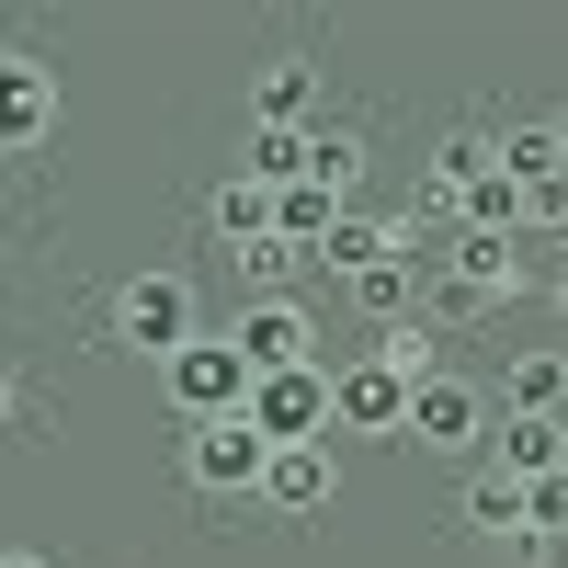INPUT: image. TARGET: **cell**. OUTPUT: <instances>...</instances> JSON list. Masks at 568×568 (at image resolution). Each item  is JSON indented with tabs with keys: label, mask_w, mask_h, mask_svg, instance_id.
Returning a JSON list of instances; mask_svg holds the SVG:
<instances>
[{
	"label": "cell",
	"mask_w": 568,
	"mask_h": 568,
	"mask_svg": "<svg viewBox=\"0 0 568 568\" xmlns=\"http://www.w3.org/2000/svg\"><path fill=\"white\" fill-rule=\"evenodd\" d=\"M12 420H23V375L0 364V433H12Z\"/></svg>",
	"instance_id": "22"
},
{
	"label": "cell",
	"mask_w": 568,
	"mask_h": 568,
	"mask_svg": "<svg viewBox=\"0 0 568 568\" xmlns=\"http://www.w3.org/2000/svg\"><path fill=\"white\" fill-rule=\"evenodd\" d=\"M251 387H262V375H251V353L227 342V329H205L194 353H171V364H160V398H171L182 433H194V420H240Z\"/></svg>",
	"instance_id": "2"
},
{
	"label": "cell",
	"mask_w": 568,
	"mask_h": 568,
	"mask_svg": "<svg viewBox=\"0 0 568 568\" xmlns=\"http://www.w3.org/2000/svg\"><path fill=\"white\" fill-rule=\"evenodd\" d=\"M103 329L136 353V364H171V353H194L205 342V307H194V273H125L114 284V307Z\"/></svg>",
	"instance_id": "1"
},
{
	"label": "cell",
	"mask_w": 568,
	"mask_h": 568,
	"mask_svg": "<svg viewBox=\"0 0 568 568\" xmlns=\"http://www.w3.org/2000/svg\"><path fill=\"white\" fill-rule=\"evenodd\" d=\"M329 433H409V375H387V364H329Z\"/></svg>",
	"instance_id": "8"
},
{
	"label": "cell",
	"mask_w": 568,
	"mask_h": 568,
	"mask_svg": "<svg viewBox=\"0 0 568 568\" xmlns=\"http://www.w3.org/2000/svg\"><path fill=\"white\" fill-rule=\"evenodd\" d=\"M455 227H500V240H524V182H478V194H455Z\"/></svg>",
	"instance_id": "21"
},
{
	"label": "cell",
	"mask_w": 568,
	"mask_h": 568,
	"mask_svg": "<svg viewBox=\"0 0 568 568\" xmlns=\"http://www.w3.org/2000/svg\"><path fill=\"white\" fill-rule=\"evenodd\" d=\"M444 284H466L478 307H500V296H524V240H500V227H455L444 240Z\"/></svg>",
	"instance_id": "10"
},
{
	"label": "cell",
	"mask_w": 568,
	"mask_h": 568,
	"mask_svg": "<svg viewBox=\"0 0 568 568\" xmlns=\"http://www.w3.org/2000/svg\"><path fill=\"white\" fill-rule=\"evenodd\" d=\"M0 568H45V557H34V546H0Z\"/></svg>",
	"instance_id": "23"
},
{
	"label": "cell",
	"mask_w": 568,
	"mask_h": 568,
	"mask_svg": "<svg viewBox=\"0 0 568 568\" xmlns=\"http://www.w3.org/2000/svg\"><path fill=\"white\" fill-rule=\"evenodd\" d=\"M375 262H409V240H398V216H364V205H353V216L318 240V273L353 284V273H375Z\"/></svg>",
	"instance_id": "14"
},
{
	"label": "cell",
	"mask_w": 568,
	"mask_h": 568,
	"mask_svg": "<svg viewBox=\"0 0 568 568\" xmlns=\"http://www.w3.org/2000/svg\"><path fill=\"white\" fill-rule=\"evenodd\" d=\"M500 182H524V205H535V194H568V149H557L546 114H511V125H500Z\"/></svg>",
	"instance_id": "13"
},
{
	"label": "cell",
	"mask_w": 568,
	"mask_h": 568,
	"mask_svg": "<svg viewBox=\"0 0 568 568\" xmlns=\"http://www.w3.org/2000/svg\"><path fill=\"white\" fill-rule=\"evenodd\" d=\"M455 524L466 535H489V546H524V478H511V466H466V489H455Z\"/></svg>",
	"instance_id": "12"
},
{
	"label": "cell",
	"mask_w": 568,
	"mask_h": 568,
	"mask_svg": "<svg viewBox=\"0 0 568 568\" xmlns=\"http://www.w3.org/2000/svg\"><path fill=\"white\" fill-rule=\"evenodd\" d=\"M262 466H273V444L251 433V409L182 433V489H194V500H262Z\"/></svg>",
	"instance_id": "4"
},
{
	"label": "cell",
	"mask_w": 568,
	"mask_h": 568,
	"mask_svg": "<svg viewBox=\"0 0 568 568\" xmlns=\"http://www.w3.org/2000/svg\"><path fill=\"white\" fill-rule=\"evenodd\" d=\"M557 296H568V284H557Z\"/></svg>",
	"instance_id": "27"
},
{
	"label": "cell",
	"mask_w": 568,
	"mask_h": 568,
	"mask_svg": "<svg viewBox=\"0 0 568 568\" xmlns=\"http://www.w3.org/2000/svg\"><path fill=\"white\" fill-rule=\"evenodd\" d=\"M500 409L511 420H568V353H511L500 364Z\"/></svg>",
	"instance_id": "16"
},
{
	"label": "cell",
	"mask_w": 568,
	"mask_h": 568,
	"mask_svg": "<svg viewBox=\"0 0 568 568\" xmlns=\"http://www.w3.org/2000/svg\"><path fill=\"white\" fill-rule=\"evenodd\" d=\"M58 114H69L58 69H45L34 45H0V160H34L45 136H58Z\"/></svg>",
	"instance_id": "5"
},
{
	"label": "cell",
	"mask_w": 568,
	"mask_h": 568,
	"mask_svg": "<svg viewBox=\"0 0 568 568\" xmlns=\"http://www.w3.org/2000/svg\"><path fill=\"white\" fill-rule=\"evenodd\" d=\"M205 240H216L227 262L262 251V240H273V194H262V182H216V194H205Z\"/></svg>",
	"instance_id": "17"
},
{
	"label": "cell",
	"mask_w": 568,
	"mask_h": 568,
	"mask_svg": "<svg viewBox=\"0 0 568 568\" xmlns=\"http://www.w3.org/2000/svg\"><path fill=\"white\" fill-rule=\"evenodd\" d=\"M489 420H500V398L478 387V375H420V387H409V444H433V455H466V466H478L489 455Z\"/></svg>",
	"instance_id": "3"
},
{
	"label": "cell",
	"mask_w": 568,
	"mask_h": 568,
	"mask_svg": "<svg viewBox=\"0 0 568 568\" xmlns=\"http://www.w3.org/2000/svg\"><path fill=\"white\" fill-rule=\"evenodd\" d=\"M227 342L251 353V375H296V364H318V318H307V296H240Z\"/></svg>",
	"instance_id": "6"
},
{
	"label": "cell",
	"mask_w": 568,
	"mask_h": 568,
	"mask_svg": "<svg viewBox=\"0 0 568 568\" xmlns=\"http://www.w3.org/2000/svg\"><path fill=\"white\" fill-rule=\"evenodd\" d=\"M251 433L284 455V444H329V364H296V375H262L251 387Z\"/></svg>",
	"instance_id": "7"
},
{
	"label": "cell",
	"mask_w": 568,
	"mask_h": 568,
	"mask_svg": "<svg viewBox=\"0 0 568 568\" xmlns=\"http://www.w3.org/2000/svg\"><path fill=\"white\" fill-rule=\"evenodd\" d=\"M375 364L420 387V375H444V329H433V318H398V329H375Z\"/></svg>",
	"instance_id": "20"
},
{
	"label": "cell",
	"mask_w": 568,
	"mask_h": 568,
	"mask_svg": "<svg viewBox=\"0 0 568 568\" xmlns=\"http://www.w3.org/2000/svg\"><path fill=\"white\" fill-rule=\"evenodd\" d=\"M557 466H568V420H557Z\"/></svg>",
	"instance_id": "26"
},
{
	"label": "cell",
	"mask_w": 568,
	"mask_h": 568,
	"mask_svg": "<svg viewBox=\"0 0 568 568\" xmlns=\"http://www.w3.org/2000/svg\"><path fill=\"white\" fill-rule=\"evenodd\" d=\"M307 182L318 194H364V125H307Z\"/></svg>",
	"instance_id": "19"
},
{
	"label": "cell",
	"mask_w": 568,
	"mask_h": 568,
	"mask_svg": "<svg viewBox=\"0 0 568 568\" xmlns=\"http://www.w3.org/2000/svg\"><path fill=\"white\" fill-rule=\"evenodd\" d=\"M329 500H342V455L329 444H284L262 466V511H284V524H318Z\"/></svg>",
	"instance_id": "9"
},
{
	"label": "cell",
	"mask_w": 568,
	"mask_h": 568,
	"mask_svg": "<svg viewBox=\"0 0 568 568\" xmlns=\"http://www.w3.org/2000/svg\"><path fill=\"white\" fill-rule=\"evenodd\" d=\"M251 125H318V69L307 58H262L251 69Z\"/></svg>",
	"instance_id": "15"
},
{
	"label": "cell",
	"mask_w": 568,
	"mask_h": 568,
	"mask_svg": "<svg viewBox=\"0 0 568 568\" xmlns=\"http://www.w3.org/2000/svg\"><path fill=\"white\" fill-rule=\"evenodd\" d=\"M240 182L296 194V182H307V125H251V136H240Z\"/></svg>",
	"instance_id": "18"
},
{
	"label": "cell",
	"mask_w": 568,
	"mask_h": 568,
	"mask_svg": "<svg viewBox=\"0 0 568 568\" xmlns=\"http://www.w3.org/2000/svg\"><path fill=\"white\" fill-rule=\"evenodd\" d=\"M546 125H557V149H568V103H557V114H546Z\"/></svg>",
	"instance_id": "24"
},
{
	"label": "cell",
	"mask_w": 568,
	"mask_h": 568,
	"mask_svg": "<svg viewBox=\"0 0 568 568\" xmlns=\"http://www.w3.org/2000/svg\"><path fill=\"white\" fill-rule=\"evenodd\" d=\"M489 171H500V125H444L433 136V194H420V205L455 216V194H478Z\"/></svg>",
	"instance_id": "11"
},
{
	"label": "cell",
	"mask_w": 568,
	"mask_h": 568,
	"mask_svg": "<svg viewBox=\"0 0 568 568\" xmlns=\"http://www.w3.org/2000/svg\"><path fill=\"white\" fill-rule=\"evenodd\" d=\"M557 284H568V227H557Z\"/></svg>",
	"instance_id": "25"
}]
</instances>
